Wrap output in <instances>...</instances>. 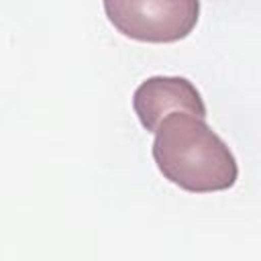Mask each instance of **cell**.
<instances>
[{
    "mask_svg": "<svg viewBox=\"0 0 261 261\" xmlns=\"http://www.w3.org/2000/svg\"><path fill=\"white\" fill-rule=\"evenodd\" d=\"M151 155L165 179L181 190L206 194L234 186L239 165L228 145L202 116L173 110L155 128Z\"/></svg>",
    "mask_w": 261,
    "mask_h": 261,
    "instance_id": "1",
    "label": "cell"
},
{
    "mask_svg": "<svg viewBox=\"0 0 261 261\" xmlns=\"http://www.w3.org/2000/svg\"><path fill=\"white\" fill-rule=\"evenodd\" d=\"M118 33L145 43L186 39L200 18V0H102Z\"/></svg>",
    "mask_w": 261,
    "mask_h": 261,
    "instance_id": "2",
    "label": "cell"
},
{
    "mask_svg": "<svg viewBox=\"0 0 261 261\" xmlns=\"http://www.w3.org/2000/svg\"><path fill=\"white\" fill-rule=\"evenodd\" d=\"M133 108L141 124L155 133L163 116L173 110L206 116V104L200 90L181 75H151L141 82L133 94Z\"/></svg>",
    "mask_w": 261,
    "mask_h": 261,
    "instance_id": "3",
    "label": "cell"
}]
</instances>
